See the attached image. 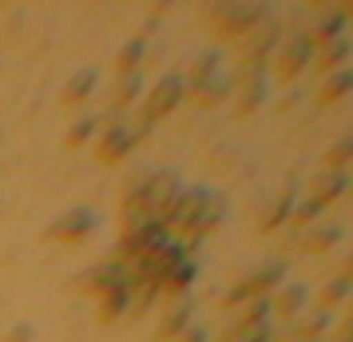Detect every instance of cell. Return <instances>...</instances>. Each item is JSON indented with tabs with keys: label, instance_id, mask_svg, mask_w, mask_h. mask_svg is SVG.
<instances>
[{
	"label": "cell",
	"instance_id": "cell-1",
	"mask_svg": "<svg viewBox=\"0 0 353 342\" xmlns=\"http://www.w3.org/2000/svg\"><path fill=\"white\" fill-rule=\"evenodd\" d=\"M175 196H179V180L171 175V171H163V175H147V187H143L139 207H143V211L163 227V219H167V211H171Z\"/></svg>",
	"mask_w": 353,
	"mask_h": 342
},
{
	"label": "cell",
	"instance_id": "cell-2",
	"mask_svg": "<svg viewBox=\"0 0 353 342\" xmlns=\"http://www.w3.org/2000/svg\"><path fill=\"white\" fill-rule=\"evenodd\" d=\"M207 196L210 191H203V187H191V191H179L175 203H171V211H167V227H175L179 235H187V231L194 227V219L203 215V207H207Z\"/></svg>",
	"mask_w": 353,
	"mask_h": 342
},
{
	"label": "cell",
	"instance_id": "cell-3",
	"mask_svg": "<svg viewBox=\"0 0 353 342\" xmlns=\"http://www.w3.org/2000/svg\"><path fill=\"white\" fill-rule=\"evenodd\" d=\"M310 40L305 36H290L286 44H278L274 52V72H278V80H294L305 64H310Z\"/></svg>",
	"mask_w": 353,
	"mask_h": 342
},
{
	"label": "cell",
	"instance_id": "cell-4",
	"mask_svg": "<svg viewBox=\"0 0 353 342\" xmlns=\"http://www.w3.org/2000/svg\"><path fill=\"white\" fill-rule=\"evenodd\" d=\"M183 96H187L183 80H179V76H163V80L151 88V96L143 99V115H147V120H159V115L175 112Z\"/></svg>",
	"mask_w": 353,
	"mask_h": 342
},
{
	"label": "cell",
	"instance_id": "cell-5",
	"mask_svg": "<svg viewBox=\"0 0 353 342\" xmlns=\"http://www.w3.org/2000/svg\"><path fill=\"white\" fill-rule=\"evenodd\" d=\"M92 227H96L92 211H80V207H76V211L60 215V219L52 223V227H48V239H52V243H80V239H83Z\"/></svg>",
	"mask_w": 353,
	"mask_h": 342
},
{
	"label": "cell",
	"instance_id": "cell-6",
	"mask_svg": "<svg viewBox=\"0 0 353 342\" xmlns=\"http://www.w3.org/2000/svg\"><path fill=\"white\" fill-rule=\"evenodd\" d=\"M131 144H135L131 128H123V124H112V128L99 135V144H96V160H99V163H115V160H123V155L131 151Z\"/></svg>",
	"mask_w": 353,
	"mask_h": 342
},
{
	"label": "cell",
	"instance_id": "cell-7",
	"mask_svg": "<svg viewBox=\"0 0 353 342\" xmlns=\"http://www.w3.org/2000/svg\"><path fill=\"white\" fill-rule=\"evenodd\" d=\"M226 92H230V80H226L223 72H214V76H207V80L191 84V104H199V108H214V104H223Z\"/></svg>",
	"mask_w": 353,
	"mask_h": 342
},
{
	"label": "cell",
	"instance_id": "cell-8",
	"mask_svg": "<svg viewBox=\"0 0 353 342\" xmlns=\"http://www.w3.org/2000/svg\"><path fill=\"white\" fill-rule=\"evenodd\" d=\"M191 303L183 298V294H175L171 303H167V310L159 314V334L163 339H175L179 330H187V323H191Z\"/></svg>",
	"mask_w": 353,
	"mask_h": 342
},
{
	"label": "cell",
	"instance_id": "cell-9",
	"mask_svg": "<svg viewBox=\"0 0 353 342\" xmlns=\"http://www.w3.org/2000/svg\"><path fill=\"white\" fill-rule=\"evenodd\" d=\"M262 20V8L258 4H230V8H223V17L214 20L219 24V32H239V28H250V24H258Z\"/></svg>",
	"mask_w": 353,
	"mask_h": 342
},
{
	"label": "cell",
	"instance_id": "cell-10",
	"mask_svg": "<svg viewBox=\"0 0 353 342\" xmlns=\"http://www.w3.org/2000/svg\"><path fill=\"white\" fill-rule=\"evenodd\" d=\"M345 191V171H321L318 180L310 183V199L318 203V207H325L330 199H337Z\"/></svg>",
	"mask_w": 353,
	"mask_h": 342
},
{
	"label": "cell",
	"instance_id": "cell-11",
	"mask_svg": "<svg viewBox=\"0 0 353 342\" xmlns=\"http://www.w3.org/2000/svg\"><path fill=\"white\" fill-rule=\"evenodd\" d=\"M123 310H128V283H115L112 291L99 294V307H96V319H99V323H115Z\"/></svg>",
	"mask_w": 353,
	"mask_h": 342
},
{
	"label": "cell",
	"instance_id": "cell-12",
	"mask_svg": "<svg viewBox=\"0 0 353 342\" xmlns=\"http://www.w3.org/2000/svg\"><path fill=\"white\" fill-rule=\"evenodd\" d=\"M302 298H305V291L298 287V283H290V287H278V294L266 298V303H270V310L278 314V319H294V314L302 310Z\"/></svg>",
	"mask_w": 353,
	"mask_h": 342
},
{
	"label": "cell",
	"instance_id": "cell-13",
	"mask_svg": "<svg viewBox=\"0 0 353 342\" xmlns=\"http://www.w3.org/2000/svg\"><path fill=\"white\" fill-rule=\"evenodd\" d=\"M353 88V76L345 72V68H337V72H330L325 80H321V88H318V104L321 108H330V104H337V99L345 96Z\"/></svg>",
	"mask_w": 353,
	"mask_h": 342
},
{
	"label": "cell",
	"instance_id": "cell-14",
	"mask_svg": "<svg viewBox=\"0 0 353 342\" xmlns=\"http://www.w3.org/2000/svg\"><path fill=\"white\" fill-rule=\"evenodd\" d=\"M345 56H350V44L337 36V40H330V44H321V48H318L314 68H318V72H337V68L345 64Z\"/></svg>",
	"mask_w": 353,
	"mask_h": 342
},
{
	"label": "cell",
	"instance_id": "cell-15",
	"mask_svg": "<svg viewBox=\"0 0 353 342\" xmlns=\"http://www.w3.org/2000/svg\"><path fill=\"white\" fill-rule=\"evenodd\" d=\"M290 207H294V191L286 187V191H278V196H274V203L262 211V219H258V231H270V227H278L282 219H290Z\"/></svg>",
	"mask_w": 353,
	"mask_h": 342
},
{
	"label": "cell",
	"instance_id": "cell-16",
	"mask_svg": "<svg viewBox=\"0 0 353 342\" xmlns=\"http://www.w3.org/2000/svg\"><path fill=\"white\" fill-rule=\"evenodd\" d=\"M92 88H96V72H92V68H80V72H76V76L64 84L60 99H64V104H80V99L92 92Z\"/></svg>",
	"mask_w": 353,
	"mask_h": 342
},
{
	"label": "cell",
	"instance_id": "cell-17",
	"mask_svg": "<svg viewBox=\"0 0 353 342\" xmlns=\"http://www.w3.org/2000/svg\"><path fill=\"white\" fill-rule=\"evenodd\" d=\"M194 278V263L191 259H179L175 267H171V271H167V275H163V291H171V294H183L187 291V283H191Z\"/></svg>",
	"mask_w": 353,
	"mask_h": 342
},
{
	"label": "cell",
	"instance_id": "cell-18",
	"mask_svg": "<svg viewBox=\"0 0 353 342\" xmlns=\"http://www.w3.org/2000/svg\"><path fill=\"white\" fill-rule=\"evenodd\" d=\"M266 314H270V303L266 298H246L234 310V326H258V323H266Z\"/></svg>",
	"mask_w": 353,
	"mask_h": 342
},
{
	"label": "cell",
	"instance_id": "cell-19",
	"mask_svg": "<svg viewBox=\"0 0 353 342\" xmlns=\"http://www.w3.org/2000/svg\"><path fill=\"white\" fill-rule=\"evenodd\" d=\"M337 239H341V227H314V231H305L302 247L310 251V255H318V251H330Z\"/></svg>",
	"mask_w": 353,
	"mask_h": 342
},
{
	"label": "cell",
	"instance_id": "cell-20",
	"mask_svg": "<svg viewBox=\"0 0 353 342\" xmlns=\"http://www.w3.org/2000/svg\"><path fill=\"white\" fill-rule=\"evenodd\" d=\"M239 112H250L258 99H262V84H258V76H239Z\"/></svg>",
	"mask_w": 353,
	"mask_h": 342
},
{
	"label": "cell",
	"instance_id": "cell-21",
	"mask_svg": "<svg viewBox=\"0 0 353 342\" xmlns=\"http://www.w3.org/2000/svg\"><path fill=\"white\" fill-rule=\"evenodd\" d=\"M143 60V44L139 40H131V44H123V52L115 56V72L119 76H135V64Z\"/></svg>",
	"mask_w": 353,
	"mask_h": 342
},
{
	"label": "cell",
	"instance_id": "cell-22",
	"mask_svg": "<svg viewBox=\"0 0 353 342\" xmlns=\"http://www.w3.org/2000/svg\"><path fill=\"white\" fill-rule=\"evenodd\" d=\"M135 96H139V76H119V84L112 92V108H128Z\"/></svg>",
	"mask_w": 353,
	"mask_h": 342
},
{
	"label": "cell",
	"instance_id": "cell-23",
	"mask_svg": "<svg viewBox=\"0 0 353 342\" xmlns=\"http://www.w3.org/2000/svg\"><path fill=\"white\" fill-rule=\"evenodd\" d=\"M345 291H350V283H345V278H334L325 291H318V314H325L330 307H337V303L345 298Z\"/></svg>",
	"mask_w": 353,
	"mask_h": 342
},
{
	"label": "cell",
	"instance_id": "cell-24",
	"mask_svg": "<svg viewBox=\"0 0 353 342\" xmlns=\"http://www.w3.org/2000/svg\"><path fill=\"white\" fill-rule=\"evenodd\" d=\"M226 342H270V326L258 323V326H234Z\"/></svg>",
	"mask_w": 353,
	"mask_h": 342
},
{
	"label": "cell",
	"instance_id": "cell-25",
	"mask_svg": "<svg viewBox=\"0 0 353 342\" xmlns=\"http://www.w3.org/2000/svg\"><path fill=\"white\" fill-rule=\"evenodd\" d=\"M318 330H325V314H305V319H298V323H294V334H298L302 342H314V334H318Z\"/></svg>",
	"mask_w": 353,
	"mask_h": 342
},
{
	"label": "cell",
	"instance_id": "cell-26",
	"mask_svg": "<svg viewBox=\"0 0 353 342\" xmlns=\"http://www.w3.org/2000/svg\"><path fill=\"white\" fill-rule=\"evenodd\" d=\"M214 68H219V56H214V52H207L203 60H194V64H191V84H199V80H207V76H214Z\"/></svg>",
	"mask_w": 353,
	"mask_h": 342
},
{
	"label": "cell",
	"instance_id": "cell-27",
	"mask_svg": "<svg viewBox=\"0 0 353 342\" xmlns=\"http://www.w3.org/2000/svg\"><path fill=\"white\" fill-rule=\"evenodd\" d=\"M92 128H96V120H80L76 128L68 131V147H80V144H88V135H92Z\"/></svg>",
	"mask_w": 353,
	"mask_h": 342
},
{
	"label": "cell",
	"instance_id": "cell-28",
	"mask_svg": "<svg viewBox=\"0 0 353 342\" xmlns=\"http://www.w3.org/2000/svg\"><path fill=\"white\" fill-rule=\"evenodd\" d=\"M345 160H350V144H345V140L325 151V167H330V171H341V163H345Z\"/></svg>",
	"mask_w": 353,
	"mask_h": 342
},
{
	"label": "cell",
	"instance_id": "cell-29",
	"mask_svg": "<svg viewBox=\"0 0 353 342\" xmlns=\"http://www.w3.org/2000/svg\"><path fill=\"white\" fill-rule=\"evenodd\" d=\"M318 211H321V207L314 203V199H302V203H298V207L290 211V223H310V219H314Z\"/></svg>",
	"mask_w": 353,
	"mask_h": 342
},
{
	"label": "cell",
	"instance_id": "cell-30",
	"mask_svg": "<svg viewBox=\"0 0 353 342\" xmlns=\"http://www.w3.org/2000/svg\"><path fill=\"white\" fill-rule=\"evenodd\" d=\"M171 342H207V334H203L199 326H187V330H179V334H175Z\"/></svg>",
	"mask_w": 353,
	"mask_h": 342
},
{
	"label": "cell",
	"instance_id": "cell-31",
	"mask_svg": "<svg viewBox=\"0 0 353 342\" xmlns=\"http://www.w3.org/2000/svg\"><path fill=\"white\" fill-rule=\"evenodd\" d=\"M28 339H32V330H28L24 323H20V326H12V330L4 334V342H28Z\"/></svg>",
	"mask_w": 353,
	"mask_h": 342
},
{
	"label": "cell",
	"instance_id": "cell-32",
	"mask_svg": "<svg viewBox=\"0 0 353 342\" xmlns=\"http://www.w3.org/2000/svg\"><path fill=\"white\" fill-rule=\"evenodd\" d=\"M337 342H350V323H341V330H337Z\"/></svg>",
	"mask_w": 353,
	"mask_h": 342
}]
</instances>
